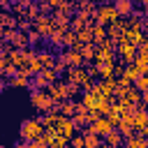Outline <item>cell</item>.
I'll list each match as a JSON object with an SVG mask.
<instances>
[{"label":"cell","mask_w":148,"mask_h":148,"mask_svg":"<svg viewBox=\"0 0 148 148\" xmlns=\"http://www.w3.org/2000/svg\"><path fill=\"white\" fill-rule=\"evenodd\" d=\"M76 90H79V88L72 86V83H67V81H53V83L46 88V92L56 99V104H58V102H65V99H72V95H74Z\"/></svg>","instance_id":"2"},{"label":"cell","mask_w":148,"mask_h":148,"mask_svg":"<svg viewBox=\"0 0 148 148\" xmlns=\"http://www.w3.org/2000/svg\"><path fill=\"white\" fill-rule=\"evenodd\" d=\"M9 86H14V88H28L30 86V76L25 72H18V74H14L9 79Z\"/></svg>","instance_id":"15"},{"label":"cell","mask_w":148,"mask_h":148,"mask_svg":"<svg viewBox=\"0 0 148 148\" xmlns=\"http://www.w3.org/2000/svg\"><path fill=\"white\" fill-rule=\"evenodd\" d=\"M79 51H81V56H83V62H86V60H95V46H92V44H83Z\"/></svg>","instance_id":"18"},{"label":"cell","mask_w":148,"mask_h":148,"mask_svg":"<svg viewBox=\"0 0 148 148\" xmlns=\"http://www.w3.org/2000/svg\"><path fill=\"white\" fill-rule=\"evenodd\" d=\"M42 132H44V125H42L39 118H25L21 123V127H18L21 141H35V139L42 136Z\"/></svg>","instance_id":"1"},{"label":"cell","mask_w":148,"mask_h":148,"mask_svg":"<svg viewBox=\"0 0 148 148\" xmlns=\"http://www.w3.org/2000/svg\"><path fill=\"white\" fill-rule=\"evenodd\" d=\"M25 148H46V146H44L39 139H35V141H28V143H25Z\"/></svg>","instance_id":"21"},{"label":"cell","mask_w":148,"mask_h":148,"mask_svg":"<svg viewBox=\"0 0 148 148\" xmlns=\"http://www.w3.org/2000/svg\"><path fill=\"white\" fill-rule=\"evenodd\" d=\"M136 2H139L141 7H148V0H136Z\"/></svg>","instance_id":"26"},{"label":"cell","mask_w":148,"mask_h":148,"mask_svg":"<svg viewBox=\"0 0 148 148\" xmlns=\"http://www.w3.org/2000/svg\"><path fill=\"white\" fill-rule=\"evenodd\" d=\"M69 146H72V148H83V134H74V136L69 139Z\"/></svg>","instance_id":"20"},{"label":"cell","mask_w":148,"mask_h":148,"mask_svg":"<svg viewBox=\"0 0 148 148\" xmlns=\"http://www.w3.org/2000/svg\"><path fill=\"white\" fill-rule=\"evenodd\" d=\"M113 7L118 12V16H130L134 12V0H113Z\"/></svg>","instance_id":"9"},{"label":"cell","mask_w":148,"mask_h":148,"mask_svg":"<svg viewBox=\"0 0 148 148\" xmlns=\"http://www.w3.org/2000/svg\"><path fill=\"white\" fill-rule=\"evenodd\" d=\"M132 125H134V134H136V132H141V130H146V127H148V109H143V106L139 104V106H136V111H134Z\"/></svg>","instance_id":"7"},{"label":"cell","mask_w":148,"mask_h":148,"mask_svg":"<svg viewBox=\"0 0 148 148\" xmlns=\"http://www.w3.org/2000/svg\"><path fill=\"white\" fill-rule=\"evenodd\" d=\"M99 148H111V146H106V143H102V146H99Z\"/></svg>","instance_id":"27"},{"label":"cell","mask_w":148,"mask_h":148,"mask_svg":"<svg viewBox=\"0 0 148 148\" xmlns=\"http://www.w3.org/2000/svg\"><path fill=\"white\" fill-rule=\"evenodd\" d=\"M88 130L92 132V134H97V136H106L111 130H116L111 123H109V118L106 116H99V118H95V120H90V125H88Z\"/></svg>","instance_id":"6"},{"label":"cell","mask_w":148,"mask_h":148,"mask_svg":"<svg viewBox=\"0 0 148 148\" xmlns=\"http://www.w3.org/2000/svg\"><path fill=\"white\" fill-rule=\"evenodd\" d=\"M116 21H120V16H118V12H116V7L113 5H99L97 9H95V25H102V28H109L111 23H116Z\"/></svg>","instance_id":"3"},{"label":"cell","mask_w":148,"mask_h":148,"mask_svg":"<svg viewBox=\"0 0 148 148\" xmlns=\"http://www.w3.org/2000/svg\"><path fill=\"white\" fill-rule=\"evenodd\" d=\"M90 30H92V42H97V44H102L104 39H106V28H102V25H90Z\"/></svg>","instance_id":"16"},{"label":"cell","mask_w":148,"mask_h":148,"mask_svg":"<svg viewBox=\"0 0 148 148\" xmlns=\"http://www.w3.org/2000/svg\"><path fill=\"white\" fill-rule=\"evenodd\" d=\"M116 130L123 134V139L132 136V134H134V125H132V118H120V123L116 125Z\"/></svg>","instance_id":"14"},{"label":"cell","mask_w":148,"mask_h":148,"mask_svg":"<svg viewBox=\"0 0 148 148\" xmlns=\"http://www.w3.org/2000/svg\"><path fill=\"white\" fill-rule=\"evenodd\" d=\"M123 141H125V139H123V134H120L118 130H111V132L104 136V143L111 146V148H123Z\"/></svg>","instance_id":"12"},{"label":"cell","mask_w":148,"mask_h":148,"mask_svg":"<svg viewBox=\"0 0 148 148\" xmlns=\"http://www.w3.org/2000/svg\"><path fill=\"white\" fill-rule=\"evenodd\" d=\"M28 39H30V42H39V39H42V35H39L37 30H32V32L28 35Z\"/></svg>","instance_id":"22"},{"label":"cell","mask_w":148,"mask_h":148,"mask_svg":"<svg viewBox=\"0 0 148 148\" xmlns=\"http://www.w3.org/2000/svg\"><path fill=\"white\" fill-rule=\"evenodd\" d=\"M83 148H99L102 143H104V139L102 136H97V134H92L88 127H83Z\"/></svg>","instance_id":"8"},{"label":"cell","mask_w":148,"mask_h":148,"mask_svg":"<svg viewBox=\"0 0 148 148\" xmlns=\"http://www.w3.org/2000/svg\"><path fill=\"white\" fill-rule=\"evenodd\" d=\"M7 39H9L12 44H18V46H23V44H25V35H23V32H18V30H9V32H7Z\"/></svg>","instance_id":"17"},{"label":"cell","mask_w":148,"mask_h":148,"mask_svg":"<svg viewBox=\"0 0 148 148\" xmlns=\"http://www.w3.org/2000/svg\"><path fill=\"white\" fill-rule=\"evenodd\" d=\"M99 2H102V5H106V2H109V0H99Z\"/></svg>","instance_id":"29"},{"label":"cell","mask_w":148,"mask_h":148,"mask_svg":"<svg viewBox=\"0 0 148 148\" xmlns=\"http://www.w3.org/2000/svg\"><path fill=\"white\" fill-rule=\"evenodd\" d=\"M95 74L102 79H113V62H95Z\"/></svg>","instance_id":"13"},{"label":"cell","mask_w":148,"mask_h":148,"mask_svg":"<svg viewBox=\"0 0 148 148\" xmlns=\"http://www.w3.org/2000/svg\"><path fill=\"white\" fill-rule=\"evenodd\" d=\"M136 51H139V49H136L134 44L125 42V39H118V42H116V53H118V56L123 58V62H125V65H130V62L134 60Z\"/></svg>","instance_id":"5"},{"label":"cell","mask_w":148,"mask_h":148,"mask_svg":"<svg viewBox=\"0 0 148 148\" xmlns=\"http://www.w3.org/2000/svg\"><path fill=\"white\" fill-rule=\"evenodd\" d=\"M143 28H148V7H146V16H143Z\"/></svg>","instance_id":"25"},{"label":"cell","mask_w":148,"mask_h":148,"mask_svg":"<svg viewBox=\"0 0 148 148\" xmlns=\"http://www.w3.org/2000/svg\"><path fill=\"white\" fill-rule=\"evenodd\" d=\"M2 90H5V86H2V83H0V92H2Z\"/></svg>","instance_id":"28"},{"label":"cell","mask_w":148,"mask_h":148,"mask_svg":"<svg viewBox=\"0 0 148 148\" xmlns=\"http://www.w3.org/2000/svg\"><path fill=\"white\" fill-rule=\"evenodd\" d=\"M132 86H134V88H136L139 92L148 90V74H139V76H136V81H134Z\"/></svg>","instance_id":"19"},{"label":"cell","mask_w":148,"mask_h":148,"mask_svg":"<svg viewBox=\"0 0 148 148\" xmlns=\"http://www.w3.org/2000/svg\"><path fill=\"white\" fill-rule=\"evenodd\" d=\"M141 106H143V109H148V90H143V92H141Z\"/></svg>","instance_id":"23"},{"label":"cell","mask_w":148,"mask_h":148,"mask_svg":"<svg viewBox=\"0 0 148 148\" xmlns=\"http://www.w3.org/2000/svg\"><path fill=\"white\" fill-rule=\"evenodd\" d=\"M30 104H32L37 111H42V113H51V109L56 106V99H53L46 90H32V92H30Z\"/></svg>","instance_id":"4"},{"label":"cell","mask_w":148,"mask_h":148,"mask_svg":"<svg viewBox=\"0 0 148 148\" xmlns=\"http://www.w3.org/2000/svg\"><path fill=\"white\" fill-rule=\"evenodd\" d=\"M132 65L136 67V72H139V74H148V53H141V51H136V56H134Z\"/></svg>","instance_id":"10"},{"label":"cell","mask_w":148,"mask_h":148,"mask_svg":"<svg viewBox=\"0 0 148 148\" xmlns=\"http://www.w3.org/2000/svg\"><path fill=\"white\" fill-rule=\"evenodd\" d=\"M123 148H148V139H143L139 134H132L123 141Z\"/></svg>","instance_id":"11"},{"label":"cell","mask_w":148,"mask_h":148,"mask_svg":"<svg viewBox=\"0 0 148 148\" xmlns=\"http://www.w3.org/2000/svg\"><path fill=\"white\" fill-rule=\"evenodd\" d=\"M25 143H28V141H21V143L16 141V143H14V148H25Z\"/></svg>","instance_id":"24"}]
</instances>
